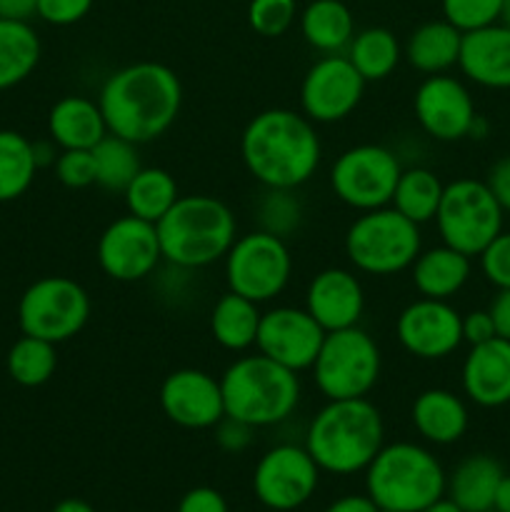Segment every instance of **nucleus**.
I'll return each instance as SVG.
<instances>
[{"mask_svg":"<svg viewBox=\"0 0 510 512\" xmlns=\"http://www.w3.org/2000/svg\"><path fill=\"white\" fill-rule=\"evenodd\" d=\"M253 218L258 223V230H263V233L290 240L303 225V200L298 198V190L263 188V195L255 203Z\"/></svg>","mask_w":510,"mask_h":512,"instance_id":"e433bc0d","label":"nucleus"},{"mask_svg":"<svg viewBox=\"0 0 510 512\" xmlns=\"http://www.w3.org/2000/svg\"><path fill=\"white\" fill-rule=\"evenodd\" d=\"M100 270L118 283H138L158 273L163 250L155 223L135 215H120L105 225L95 245Z\"/></svg>","mask_w":510,"mask_h":512,"instance_id":"4468645a","label":"nucleus"},{"mask_svg":"<svg viewBox=\"0 0 510 512\" xmlns=\"http://www.w3.org/2000/svg\"><path fill=\"white\" fill-rule=\"evenodd\" d=\"M493 508L500 512H510V475H503V480H500Z\"/></svg>","mask_w":510,"mask_h":512,"instance_id":"603ef678","label":"nucleus"},{"mask_svg":"<svg viewBox=\"0 0 510 512\" xmlns=\"http://www.w3.org/2000/svg\"><path fill=\"white\" fill-rule=\"evenodd\" d=\"M463 393L480 408H503L510 403V340L498 338L470 345L460 370Z\"/></svg>","mask_w":510,"mask_h":512,"instance_id":"412c9836","label":"nucleus"},{"mask_svg":"<svg viewBox=\"0 0 510 512\" xmlns=\"http://www.w3.org/2000/svg\"><path fill=\"white\" fill-rule=\"evenodd\" d=\"M58 368V353L55 343L23 335L15 340L8 353V375L23 388H40L48 383Z\"/></svg>","mask_w":510,"mask_h":512,"instance_id":"c9c22d12","label":"nucleus"},{"mask_svg":"<svg viewBox=\"0 0 510 512\" xmlns=\"http://www.w3.org/2000/svg\"><path fill=\"white\" fill-rule=\"evenodd\" d=\"M343 248L355 273L388 278L410 270L423 250V233L418 223L385 205L365 210L348 225Z\"/></svg>","mask_w":510,"mask_h":512,"instance_id":"0eeeda50","label":"nucleus"},{"mask_svg":"<svg viewBox=\"0 0 510 512\" xmlns=\"http://www.w3.org/2000/svg\"><path fill=\"white\" fill-rule=\"evenodd\" d=\"M53 512H95V508L80 498H65L55 505Z\"/></svg>","mask_w":510,"mask_h":512,"instance_id":"864d4df0","label":"nucleus"},{"mask_svg":"<svg viewBox=\"0 0 510 512\" xmlns=\"http://www.w3.org/2000/svg\"><path fill=\"white\" fill-rule=\"evenodd\" d=\"M303 308L325 333L360 325L365 313V290L358 273L348 268H325L315 273L305 288Z\"/></svg>","mask_w":510,"mask_h":512,"instance_id":"aec40b11","label":"nucleus"},{"mask_svg":"<svg viewBox=\"0 0 510 512\" xmlns=\"http://www.w3.org/2000/svg\"><path fill=\"white\" fill-rule=\"evenodd\" d=\"M413 113L420 130L440 143L468 138L475 120V103L463 80L455 75H425L415 88Z\"/></svg>","mask_w":510,"mask_h":512,"instance_id":"a211bd4d","label":"nucleus"},{"mask_svg":"<svg viewBox=\"0 0 510 512\" xmlns=\"http://www.w3.org/2000/svg\"><path fill=\"white\" fill-rule=\"evenodd\" d=\"M458 68L470 83L490 90L510 88V25L493 23L463 33Z\"/></svg>","mask_w":510,"mask_h":512,"instance_id":"4be33fe9","label":"nucleus"},{"mask_svg":"<svg viewBox=\"0 0 510 512\" xmlns=\"http://www.w3.org/2000/svg\"><path fill=\"white\" fill-rule=\"evenodd\" d=\"M485 135H488V123H485V120L480 118V115H475L473 125H470V133H468V138H475V140H480V138H485Z\"/></svg>","mask_w":510,"mask_h":512,"instance_id":"6e6d98bb","label":"nucleus"},{"mask_svg":"<svg viewBox=\"0 0 510 512\" xmlns=\"http://www.w3.org/2000/svg\"><path fill=\"white\" fill-rule=\"evenodd\" d=\"M313 383L325 400L368 398L378 385L383 355L378 343L360 325L325 333L313 363Z\"/></svg>","mask_w":510,"mask_h":512,"instance_id":"6e6552de","label":"nucleus"},{"mask_svg":"<svg viewBox=\"0 0 510 512\" xmlns=\"http://www.w3.org/2000/svg\"><path fill=\"white\" fill-rule=\"evenodd\" d=\"M55 178L70 190H83L95 185L93 150H60L55 160Z\"/></svg>","mask_w":510,"mask_h":512,"instance_id":"ea45409f","label":"nucleus"},{"mask_svg":"<svg viewBox=\"0 0 510 512\" xmlns=\"http://www.w3.org/2000/svg\"><path fill=\"white\" fill-rule=\"evenodd\" d=\"M365 78L345 53L315 60L300 83V113L318 123H340L363 103Z\"/></svg>","mask_w":510,"mask_h":512,"instance_id":"2eb2a0df","label":"nucleus"},{"mask_svg":"<svg viewBox=\"0 0 510 512\" xmlns=\"http://www.w3.org/2000/svg\"><path fill=\"white\" fill-rule=\"evenodd\" d=\"M503 23L510 25V0H505V8H503Z\"/></svg>","mask_w":510,"mask_h":512,"instance_id":"4d7b16f0","label":"nucleus"},{"mask_svg":"<svg viewBox=\"0 0 510 512\" xmlns=\"http://www.w3.org/2000/svg\"><path fill=\"white\" fill-rule=\"evenodd\" d=\"M33 155H35V163H38V170L48 168V165H55V160H58L60 148L50 138L48 140H35Z\"/></svg>","mask_w":510,"mask_h":512,"instance_id":"3c124183","label":"nucleus"},{"mask_svg":"<svg viewBox=\"0 0 510 512\" xmlns=\"http://www.w3.org/2000/svg\"><path fill=\"white\" fill-rule=\"evenodd\" d=\"M38 8V0H0V18L3 20H30Z\"/></svg>","mask_w":510,"mask_h":512,"instance_id":"8fccbe9b","label":"nucleus"},{"mask_svg":"<svg viewBox=\"0 0 510 512\" xmlns=\"http://www.w3.org/2000/svg\"><path fill=\"white\" fill-rule=\"evenodd\" d=\"M90 320V295L78 280L45 275L35 280L18 303V325L23 335L65 343L75 338Z\"/></svg>","mask_w":510,"mask_h":512,"instance_id":"9b49d317","label":"nucleus"},{"mask_svg":"<svg viewBox=\"0 0 510 512\" xmlns=\"http://www.w3.org/2000/svg\"><path fill=\"white\" fill-rule=\"evenodd\" d=\"M245 170L263 188L298 190L323 160V143L313 120L290 108H268L253 115L240 135Z\"/></svg>","mask_w":510,"mask_h":512,"instance_id":"f03ea898","label":"nucleus"},{"mask_svg":"<svg viewBox=\"0 0 510 512\" xmlns=\"http://www.w3.org/2000/svg\"><path fill=\"white\" fill-rule=\"evenodd\" d=\"M488 313L490 318H493L495 335L510 340V288L498 290V295H495L493 303H490Z\"/></svg>","mask_w":510,"mask_h":512,"instance_id":"de8ad7c7","label":"nucleus"},{"mask_svg":"<svg viewBox=\"0 0 510 512\" xmlns=\"http://www.w3.org/2000/svg\"><path fill=\"white\" fill-rule=\"evenodd\" d=\"M223 273L230 293L243 295L258 305L270 303L285 293L293 278L288 240L258 228L238 235L223 258Z\"/></svg>","mask_w":510,"mask_h":512,"instance_id":"9d476101","label":"nucleus"},{"mask_svg":"<svg viewBox=\"0 0 510 512\" xmlns=\"http://www.w3.org/2000/svg\"><path fill=\"white\" fill-rule=\"evenodd\" d=\"M480 270L498 290L510 288V233L495 235L488 248L478 255Z\"/></svg>","mask_w":510,"mask_h":512,"instance_id":"a19ab883","label":"nucleus"},{"mask_svg":"<svg viewBox=\"0 0 510 512\" xmlns=\"http://www.w3.org/2000/svg\"><path fill=\"white\" fill-rule=\"evenodd\" d=\"M225 415L258 428L285 423L300 405V378L265 355H240L220 375Z\"/></svg>","mask_w":510,"mask_h":512,"instance_id":"39448f33","label":"nucleus"},{"mask_svg":"<svg viewBox=\"0 0 510 512\" xmlns=\"http://www.w3.org/2000/svg\"><path fill=\"white\" fill-rule=\"evenodd\" d=\"M480 512H500V510H495V508H488V510H480Z\"/></svg>","mask_w":510,"mask_h":512,"instance_id":"13d9d810","label":"nucleus"},{"mask_svg":"<svg viewBox=\"0 0 510 512\" xmlns=\"http://www.w3.org/2000/svg\"><path fill=\"white\" fill-rule=\"evenodd\" d=\"M485 183H488V188L493 190V195L498 198L500 208H503L505 213H510V155L500 158L498 163L490 168Z\"/></svg>","mask_w":510,"mask_h":512,"instance_id":"49530a36","label":"nucleus"},{"mask_svg":"<svg viewBox=\"0 0 510 512\" xmlns=\"http://www.w3.org/2000/svg\"><path fill=\"white\" fill-rule=\"evenodd\" d=\"M95 100L110 133L143 145L173 128L183 108V85L168 65L138 60L110 73Z\"/></svg>","mask_w":510,"mask_h":512,"instance_id":"f257e3e1","label":"nucleus"},{"mask_svg":"<svg viewBox=\"0 0 510 512\" xmlns=\"http://www.w3.org/2000/svg\"><path fill=\"white\" fill-rule=\"evenodd\" d=\"M95 160V185L110 193H123L130 180L135 178L143 163H140L138 145L120 135L108 133L93 148Z\"/></svg>","mask_w":510,"mask_h":512,"instance_id":"f704fd0d","label":"nucleus"},{"mask_svg":"<svg viewBox=\"0 0 510 512\" xmlns=\"http://www.w3.org/2000/svg\"><path fill=\"white\" fill-rule=\"evenodd\" d=\"M448 475L428 448L385 443L365 468V495L383 512H420L445 495Z\"/></svg>","mask_w":510,"mask_h":512,"instance_id":"423d86ee","label":"nucleus"},{"mask_svg":"<svg viewBox=\"0 0 510 512\" xmlns=\"http://www.w3.org/2000/svg\"><path fill=\"white\" fill-rule=\"evenodd\" d=\"M108 133L98 100L88 95H65L48 113V135L60 150H93Z\"/></svg>","mask_w":510,"mask_h":512,"instance_id":"b1692460","label":"nucleus"},{"mask_svg":"<svg viewBox=\"0 0 510 512\" xmlns=\"http://www.w3.org/2000/svg\"><path fill=\"white\" fill-rule=\"evenodd\" d=\"M420 512H463V510H460L458 505L448 498V495H443V498L435 500V503H430L428 508H423Z\"/></svg>","mask_w":510,"mask_h":512,"instance_id":"5fc2aeb1","label":"nucleus"},{"mask_svg":"<svg viewBox=\"0 0 510 512\" xmlns=\"http://www.w3.org/2000/svg\"><path fill=\"white\" fill-rule=\"evenodd\" d=\"M495 338V325L488 310H470L463 315V343L480 345Z\"/></svg>","mask_w":510,"mask_h":512,"instance_id":"a18cd8bd","label":"nucleus"},{"mask_svg":"<svg viewBox=\"0 0 510 512\" xmlns=\"http://www.w3.org/2000/svg\"><path fill=\"white\" fill-rule=\"evenodd\" d=\"M505 210L488 183L475 178H458L445 185L435 213L440 240L468 258L480 255L495 235L503 233Z\"/></svg>","mask_w":510,"mask_h":512,"instance_id":"1a4fd4ad","label":"nucleus"},{"mask_svg":"<svg viewBox=\"0 0 510 512\" xmlns=\"http://www.w3.org/2000/svg\"><path fill=\"white\" fill-rule=\"evenodd\" d=\"M40 45L38 33L28 20L0 18V90L15 88L38 68Z\"/></svg>","mask_w":510,"mask_h":512,"instance_id":"7c9ffc66","label":"nucleus"},{"mask_svg":"<svg viewBox=\"0 0 510 512\" xmlns=\"http://www.w3.org/2000/svg\"><path fill=\"white\" fill-rule=\"evenodd\" d=\"M300 35L323 55L345 53L355 35L353 10L343 0H310L298 15Z\"/></svg>","mask_w":510,"mask_h":512,"instance_id":"cd10ccee","label":"nucleus"},{"mask_svg":"<svg viewBox=\"0 0 510 512\" xmlns=\"http://www.w3.org/2000/svg\"><path fill=\"white\" fill-rule=\"evenodd\" d=\"M413 428L425 443L453 445L465 435L470 425L468 405L460 395L445 388H428L415 395L410 408Z\"/></svg>","mask_w":510,"mask_h":512,"instance_id":"5701e85b","label":"nucleus"},{"mask_svg":"<svg viewBox=\"0 0 510 512\" xmlns=\"http://www.w3.org/2000/svg\"><path fill=\"white\" fill-rule=\"evenodd\" d=\"M460 43L463 33L445 18L425 20L405 40L403 60L423 75L448 73L458 65Z\"/></svg>","mask_w":510,"mask_h":512,"instance_id":"a878e982","label":"nucleus"},{"mask_svg":"<svg viewBox=\"0 0 510 512\" xmlns=\"http://www.w3.org/2000/svg\"><path fill=\"white\" fill-rule=\"evenodd\" d=\"M443 18L460 33L485 28L503 20L505 0H440Z\"/></svg>","mask_w":510,"mask_h":512,"instance_id":"58836bf2","label":"nucleus"},{"mask_svg":"<svg viewBox=\"0 0 510 512\" xmlns=\"http://www.w3.org/2000/svg\"><path fill=\"white\" fill-rule=\"evenodd\" d=\"M325 340V330L315 323L313 315L295 305H275L260 315L255 348L273 363L303 373L313 368Z\"/></svg>","mask_w":510,"mask_h":512,"instance_id":"dca6fc26","label":"nucleus"},{"mask_svg":"<svg viewBox=\"0 0 510 512\" xmlns=\"http://www.w3.org/2000/svg\"><path fill=\"white\" fill-rule=\"evenodd\" d=\"M298 0H250L248 25L263 38H280L298 20Z\"/></svg>","mask_w":510,"mask_h":512,"instance_id":"4c0bfd02","label":"nucleus"},{"mask_svg":"<svg viewBox=\"0 0 510 512\" xmlns=\"http://www.w3.org/2000/svg\"><path fill=\"white\" fill-rule=\"evenodd\" d=\"M325 512H380V508L368 495H343V498L333 500Z\"/></svg>","mask_w":510,"mask_h":512,"instance_id":"09e8293b","label":"nucleus"},{"mask_svg":"<svg viewBox=\"0 0 510 512\" xmlns=\"http://www.w3.org/2000/svg\"><path fill=\"white\" fill-rule=\"evenodd\" d=\"M443 190V180L433 170L423 168V165H410V168H403V173H400L390 205L400 215L413 220V223L425 225L435 220Z\"/></svg>","mask_w":510,"mask_h":512,"instance_id":"2f4dec72","label":"nucleus"},{"mask_svg":"<svg viewBox=\"0 0 510 512\" xmlns=\"http://www.w3.org/2000/svg\"><path fill=\"white\" fill-rule=\"evenodd\" d=\"M38 163L33 140L15 130H0V203L18 200L33 185Z\"/></svg>","mask_w":510,"mask_h":512,"instance_id":"72a5a7b5","label":"nucleus"},{"mask_svg":"<svg viewBox=\"0 0 510 512\" xmlns=\"http://www.w3.org/2000/svg\"><path fill=\"white\" fill-rule=\"evenodd\" d=\"M305 450L320 473H365L385 445V423L368 398L325 400L305 430Z\"/></svg>","mask_w":510,"mask_h":512,"instance_id":"7ed1b4c3","label":"nucleus"},{"mask_svg":"<svg viewBox=\"0 0 510 512\" xmlns=\"http://www.w3.org/2000/svg\"><path fill=\"white\" fill-rule=\"evenodd\" d=\"M95 0H38L35 15L50 25H75L90 13Z\"/></svg>","mask_w":510,"mask_h":512,"instance_id":"79ce46f5","label":"nucleus"},{"mask_svg":"<svg viewBox=\"0 0 510 512\" xmlns=\"http://www.w3.org/2000/svg\"><path fill=\"white\" fill-rule=\"evenodd\" d=\"M400 348L418 360H443L463 345V315L448 300L418 298L395 318Z\"/></svg>","mask_w":510,"mask_h":512,"instance_id":"f3484780","label":"nucleus"},{"mask_svg":"<svg viewBox=\"0 0 510 512\" xmlns=\"http://www.w3.org/2000/svg\"><path fill=\"white\" fill-rule=\"evenodd\" d=\"M160 410L185 430H210L225 418L220 378L200 368L173 370L158 393Z\"/></svg>","mask_w":510,"mask_h":512,"instance_id":"6ab92c4d","label":"nucleus"},{"mask_svg":"<svg viewBox=\"0 0 510 512\" xmlns=\"http://www.w3.org/2000/svg\"><path fill=\"white\" fill-rule=\"evenodd\" d=\"M213 430H215V443H218V448L233 455L248 450L250 443H253V433H255L253 425L243 423V420L228 418V415H225Z\"/></svg>","mask_w":510,"mask_h":512,"instance_id":"37998d69","label":"nucleus"},{"mask_svg":"<svg viewBox=\"0 0 510 512\" xmlns=\"http://www.w3.org/2000/svg\"><path fill=\"white\" fill-rule=\"evenodd\" d=\"M345 58L363 75L365 83H380V80L390 78L400 65L403 45L390 28L373 25V28L355 30L353 40L345 50Z\"/></svg>","mask_w":510,"mask_h":512,"instance_id":"c756f323","label":"nucleus"},{"mask_svg":"<svg viewBox=\"0 0 510 512\" xmlns=\"http://www.w3.org/2000/svg\"><path fill=\"white\" fill-rule=\"evenodd\" d=\"M155 228L163 263L185 270L220 263L238 238V220L228 203L205 193L180 195Z\"/></svg>","mask_w":510,"mask_h":512,"instance_id":"20e7f679","label":"nucleus"},{"mask_svg":"<svg viewBox=\"0 0 510 512\" xmlns=\"http://www.w3.org/2000/svg\"><path fill=\"white\" fill-rule=\"evenodd\" d=\"M125 208L135 218L158 223L180 198L178 183L165 168H140L123 190Z\"/></svg>","mask_w":510,"mask_h":512,"instance_id":"473e14b6","label":"nucleus"},{"mask_svg":"<svg viewBox=\"0 0 510 512\" xmlns=\"http://www.w3.org/2000/svg\"><path fill=\"white\" fill-rule=\"evenodd\" d=\"M505 470L493 455L475 453L460 460L448 475L445 495L463 512H480L493 508L495 493Z\"/></svg>","mask_w":510,"mask_h":512,"instance_id":"bb28decb","label":"nucleus"},{"mask_svg":"<svg viewBox=\"0 0 510 512\" xmlns=\"http://www.w3.org/2000/svg\"><path fill=\"white\" fill-rule=\"evenodd\" d=\"M260 315L263 310L258 303L228 290L215 300L210 310V335L228 353H245L255 348Z\"/></svg>","mask_w":510,"mask_h":512,"instance_id":"c85d7f7f","label":"nucleus"},{"mask_svg":"<svg viewBox=\"0 0 510 512\" xmlns=\"http://www.w3.org/2000/svg\"><path fill=\"white\" fill-rule=\"evenodd\" d=\"M320 468L305 445L280 443L260 455L253 470V493L263 508L273 512L298 510L315 495Z\"/></svg>","mask_w":510,"mask_h":512,"instance_id":"ddd939ff","label":"nucleus"},{"mask_svg":"<svg viewBox=\"0 0 510 512\" xmlns=\"http://www.w3.org/2000/svg\"><path fill=\"white\" fill-rule=\"evenodd\" d=\"M403 165L395 150L378 143H360L343 150L330 165V190L348 208L365 210L390 205Z\"/></svg>","mask_w":510,"mask_h":512,"instance_id":"f8f14e48","label":"nucleus"},{"mask_svg":"<svg viewBox=\"0 0 510 512\" xmlns=\"http://www.w3.org/2000/svg\"><path fill=\"white\" fill-rule=\"evenodd\" d=\"M470 273L473 265L468 255L445 243L420 250L415 263L410 265V278L420 298L433 300H450L458 295L470 280Z\"/></svg>","mask_w":510,"mask_h":512,"instance_id":"393cba45","label":"nucleus"},{"mask_svg":"<svg viewBox=\"0 0 510 512\" xmlns=\"http://www.w3.org/2000/svg\"><path fill=\"white\" fill-rule=\"evenodd\" d=\"M175 512H228V500L223 498L220 490L198 485L180 498Z\"/></svg>","mask_w":510,"mask_h":512,"instance_id":"c03bdc74","label":"nucleus"}]
</instances>
